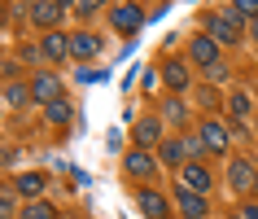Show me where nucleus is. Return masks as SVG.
<instances>
[{"label":"nucleus","mask_w":258,"mask_h":219,"mask_svg":"<svg viewBox=\"0 0 258 219\" xmlns=\"http://www.w3.org/2000/svg\"><path fill=\"white\" fill-rule=\"evenodd\" d=\"M241 219H258V202H245L241 206Z\"/></svg>","instance_id":"nucleus-30"},{"label":"nucleus","mask_w":258,"mask_h":219,"mask_svg":"<svg viewBox=\"0 0 258 219\" xmlns=\"http://www.w3.org/2000/svg\"><path fill=\"white\" fill-rule=\"evenodd\" d=\"M188 140H162V145H158V162H166V167H175V171H179V167H184V162H188Z\"/></svg>","instance_id":"nucleus-15"},{"label":"nucleus","mask_w":258,"mask_h":219,"mask_svg":"<svg viewBox=\"0 0 258 219\" xmlns=\"http://www.w3.org/2000/svg\"><path fill=\"white\" fill-rule=\"evenodd\" d=\"M245 35H249V40H258V18H249V22H245Z\"/></svg>","instance_id":"nucleus-31"},{"label":"nucleus","mask_w":258,"mask_h":219,"mask_svg":"<svg viewBox=\"0 0 258 219\" xmlns=\"http://www.w3.org/2000/svg\"><path fill=\"white\" fill-rule=\"evenodd\" d=\"M206 35H215L219 44H241V35H245V18L228 5L223 14H210V18H206Z\"/></svg>","instance_id":"nucleus-1"},{"label":"nucleus","mask_w":258,"mask_h":219,"mask_svg":"<svg viewBox=\"0 0 258 219\" xmlns=\"http://www.w3.org/2000/svg\"><path fill=\"white\" fill-rule=\"evenodd\" d=\"M136 145L140 149H158L162 145V114H149L136 123Z\"/></svg>","instance_id":"nucleus-10"},{"label":"nucleus","mask_w":258,"mask_h":219,"mask_svg":"<svg viewBox=\"0 0 258 219\" xmlns=\"http://www.w3.org/2000/svg\"><path fill=\"white\" fill-rule=\"evenodd\" d=\"M31 22L44 31H57V22H61V9H57V0H35L31 5Z\"/></svg>","instance_id":"nucleus-12"},{"label":"nucleus","mask_w":258,"mask_h":219,"mask_svg":"<svg viewBox=\"0 0 258 219\" xmlns=\"http://www.w3.org/2000/svg\"><path fill=\"white\" fill-rule=\"evenodd\" d=\"M215 180H210V171H206L202 162H184L179 167V189H188V193H202L206 197V189H210Z\"/></svg>","instance_id":"nucleus-7"},{"label":"nucleus","mask_w":258,"mask_h":219,"mask_svg":"<svg viewBox=\"0 0 258 219\" xmlns=\"http://www.w3.org/2000/svg\"><path fill=\"white\" fill-rule=\"evenodd\" d=\"M18 219H57V206L44 202V197H40V202H22V215H18Z\"/></svg>","instance_id":"nucleus-19"},{"label":"nucleus","mask_w":258,"mask_h":219,"mask_svg":"<svg viewBox=\"0 0 258 219\" xmlns=\"http://www.w3.org/2000/svg\"><path fill=\"white\" fill-rule=\"evenodd\" d=\"M162 79H166V88H171V92H184V88L192 83V75H188V62L171 57V62L162 66Z\"/></svg>","instance_id":"nucleus-14"},{"label":"nucleus","mask_w":258,"mask_h":219,"mask_svg":"<svg viewBox=\"0 0 258 219\" xmlns=\"http://www.w3.org/2000/svg\"><path fill=\"white\" fill-rule=\"evenodd\" d=\"M31 92L40 105H53V101H61V79L53 70H40V75H31Z\"/></svg>","instance_id":"nucleus-4"},{"label":"nucleus","mask_w":258,"mask_h":219,"mask_svg":"<svg viewBox=\"0 0 258 219\" xmlns=\"http://www.w3.org/2000/svg\"><path fill=\"white\" fill-rule=\"evenodd\" d=\"M228 75H232V66H228V62H223V57L206 66V83H223V79H228Z\"/></svg>","instance_id":"nucleus-23"},{"label":"nucleus","mask_w":258,"mask_h":219,"mask_svg":"<svg viewBox=\"0 0 258 219\" xmlns=\"http://www.w3.org/2000/svg\"><path fill=\"white\" fill-rule=\"evenodd\" d=\"M109 22H114V31H118V35H136V31L145 27V9H140V5H132V0H122V5H114V9H109Z\"/></svg>","instance_id":"nucleus-2"},{"label":"nucleus","mask_w":258,"mask_h":219,"mask_svg":"<svg viewBox=\"0 0 258 219\" xmlns=\"http://www.w3.org/2000/svg\"><path fill=\"white\" fill-rule=\"evenodd\" d=\"M162 119H171V123H184V119H188V105H184L179 96H171V101L162 105Z\"/></svg>","instance_id":"nucleus-22"},{"label":"nucleus","mask_w":258,"mask_h":219,"mask_svg":"<svg viewBox=\"0 0 258 219\" xmlns=\"http://www.w3.org/2000/svg\"><path fill=\"white\" fill-rule=\"evenodd\" d=\"M175 206L184 219H206V197L202 193H188V189H175Z\"/></svg>","instance_id":"nucleus-16"},{"label":"nucleus","mask_w":258,"mask_h":219,"mask_svg":"<svg viewBox=\"0 0 258 219\" xmlns=\"http://www.w3.org/2000/svg\"><path fill=\"white\" fill-rule=\"evenodd\" d=\"M254 184H258L254 162H249V158H232L228 162V189L232 193H254Z\"/></svg>","instance_id":"nucleus-3"},{"label":"nucleus","mask_w":258,"mask_h":219,"mask_svg":"<svg viewBox=\"0 0 258 219\" xmlns=\"http://www.w3.org/2000/svg\"><path fill=\"white\" fill-rule=\"evenodd\" d=\"M122 171H127V176H136V180H149L153 171H158V162L149 158V149H132L127 158H122Z\"/></svg>","instance_id":"nucleus-11"},{"label":"nucleus","mask_w":258,"mask_h":219,"mask_svg":"<svg viewBox=\"0 0 258 219\" xmlns=\"http://www.w3.org/2000/svg\"><path fill=\"white\" fill-rule=\"evenodd\" d=\"M101 53V40H96L92 31H79V35H70V57L75 62H92Z\"/></svg>","instance_id":"nucleus-13"},{"label":"nucleus","mask_w":258,"mask_h":219,"mask_svg":"<svg viewBox=\"0 0 258 219\" xmlns=\"http://www.w3.org/2000/svg\"><path fill=\"white\" fill-rule=\"evenodd\" d=\"M228 219H241V215H228Z\"/></svg>","instance_id":"nucleus-34"},{"label":"nucleus","mask_w":258,"mask_h":219,"mask_svg":"<svg viewBox=\"0 0 258 219\" xmlns=\"http://www.w3.org/2000/svg\"><path fill=\"white\" fill-rule=\"evenodd\" d=\"M18 70H22L18 62H5V83H18Z\"/></svg>","instance_id":"nucleus-29"},{"label":"nucleus","mask_w":258,"mask_h":219,"mask_svg":"<svg viewBox=\"0 0 258 219\" xmlns=\"http://www.w3.org/2000/svg\"><path fill=\"white\" fill-rule=\"evenodd\" d=\"M27 105H35L31 83H9V88H5V110H27Z\"/></svg>","instance_id":"nucleus-18"},{"label":"nucleus","mask_w":258,"mask_h":219,"mask_svg":"<svg viewBox=\"0 0 258 219\" xmlns=\"http://www.w3.org/2000/svg\"><path fill=\"white\" fill-rule=\"evenodd\" d=\"M40 48H44V57H48V62H66V57H70V35H61V31H48Z\"/></svg>","instance_id":"nucleus-17"},{"label":"nucleus","mask_w":258,"mask_h":219,"mask_svg":"<svg viewBox=\"0 0 258 219\" xmlns=\"http://www.w3.org/2000/svg\"><path fill=\"white\" fill-rule=\"evenodd\" d=\"M14 210H18V193H14V184H9V189L0 193V215H5V219H14Z\"/></svg>","instance_id":"nucleus-24"},{"label":"nucleus","mask_w":258,"mask_h":219,"mask_svg":"<svg viewBox=\"0 0 258 219\" xmlns=\"http://www.w3.org/2000/svg\"><path fill=\"white\" fill-rule=\"evenodd\" d=\"M188 62H197V66H210V62H219V40L215 35H206V31H197L192 35V44H188Z\"/></svg>","instance_id":"nucleus-6"},{"label":"nucleus","mask_w":258,"mask_h":219,"mask_svg":"<svg viewBox=\"0 0 258 219\" xmlns=\"http://www.w3.org/2000/svg\"><path fill=\"white\" fill-rule=\"evenodd\" d=\"M136 202H140V210H145V219H171V202H166L158 189H140Z\"/></svg>","instance_id":"nucleus-9"},{"label":"nucleus","mask_w":258,"mask_h":219,"mask_svg":"<svg viewBox=\"0 0 258 219\" xmlns=\"http://www.w3.org/2000/svg\"><path fill=\"white\" fill-rule=\"evenodd\" d=\"M44 189H48V176H44V171H22V176L14 180V193L22 202H40Z\"/></svg>","instance_id":"nucleus-8"},{"label":"nucleus","mask_w":258,"mask_h":219,"mask_svg":"<svg viewBox=\"0 0 258 219\" xmlns=\"http://www.w3.org/2000/svg\"><path fill=\"white\" fill-rule=\"evenodd\" d=\"M232 9H236L245 22H249V18H258V0H232Z\"/></svg>","instance_id":"nucleus-25"},{"label":"nucleus","mask_w":258,"mask_h":219,"mask_svg":"<svg viewBox=\"0 0 258 219\" xmlns=\"http://www.w3.org/2000/svg\"><path fill=\"white\" fill-rule=\"evenodd\" d=\"M105 5H109V0H79V9H75V14H79V18H92L96 9H105Z\"/></svg>","instance_id":"nucleus-27"},{"label":"nucleus","mask_w":258,"mask_h":219,"mask_svg":"<svg viewBox=\"0 0 258 219\" xmlns=\"http://www.w3.org/2000/svg\"><path fill=\"white\" fill-rule=\"evenodd\" d=\"M70 5H75V0H57V9H61V14H66V9H70Z\"/></svg>","instance_id":"nucleus-32"},{"label":"nucleus","mask_w":258,"mask_h":219,"mask_svg":"<svg viewBox=\"0 0 258 219\" xmlns=\"http://www.w3.org/2000/svg\"><path fill=\"white\" fill-rule=\"evenodd\" d=\"M254 193H258V184H254Z\"/></svg>","instance_id":"nucleus-35"},{"label":"nucleus","mask_w":258,"mask_h":219,"mask_svg":"<svg viewBox=\"0 0 258 219\" xmlns=\"http://www.w3.org/2000/svg\"><path fill=\"white\" fill-rule=\"evenodd\" d=\"M70 114H75V105H70L66 96H61V101H53V105H44V119H48V123H70Z\"/></svg>","instance_id":"nucleus-20"},{"label":"nucleus","mask_w":258,"mask_h":219,"mask_svg":"<svg viewBox=\"0 0 258 219\" xmlns=\"http://www.w3.org/2000/svg\"><path fill=\"white\" fill-rule=\"evenodd\" d=\"M22 62H27V66H40L48 57H44V48H35V44H22Z\"/></svg>","instance_id":"nucleus-26"},{"label":"nucleus","mask_w":258,"mask_h":219,"mask_svg":"<svg viewBox=\"0 0 258 219\" xmlns=\"http://www.w3.org/2000/svg\"><path fill=\"white\" fill-rule=\"evenodd\" d=\"M254 92H258V75H254Z\"/></svg>","instance_id":"nucleus-33"},{"label":"nucleus","mask_w":258,"mask_h":219,"mask_svg":"<svg viewBox=\"0 0 258 219\" xmlns=\"http://www.w3.org/2000/svg\"><path fill=\"white\" fill-rule=\"evenodd\" d=\"M197 136H202V149L206 153H228V136H232V132L219 123V119H206Z\"/></svg>","instance_id":"nucleus-5"},{"label":"nucleus","mask_w":258,"mask_h":219,"mask_svg":"<svg viewBox=\"0 0 258 219\" xmlns=\"http://www.w3.org/2000/svg\"><path fill=\"white\" fill-rule=\"evenodd\" d=\"M228 114H232V119H245V114H249V92L236 88V92L228 96Z\"/></svg>","instance_id":"nucleus-21"},{"label":"nucleus","mask_w":258,"mask_h":219,"mask_svg":"<svg viewBox=\"0 0 258 219\" xmlns=\"http://www.w3.org/2000/svg\"><path fill=\"white\" fill-rule=\"evenodd\" d=\"M96 79H105V75L92 70V66H79V83H96Z\"/></svg>","instance_id":"nucleus-28"}]
</instances>
